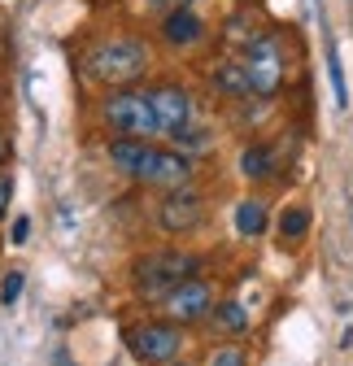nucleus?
Here are the masks:
<instances>
[{"mask_svg":"<svg viewBox=\"0 0 353 366\" xmlns=\"http://www.w3.org/2000/svg\"><path fill=\"white\" fill-rule=\"evenodd\" d=\"M149 101H153V114H157V127L161 135H174L197 122V101L192 92L174 87V83H161V87H149Z\"/></svg>","mask_w":353,"mask_h":366,"instance_id":"obj_7","label":"nucleus"},{"mask_svg":"<svg viewBox=\"0 0 353 366\" xmlns=\"http://www.w3.org/2000/svg\"><path fill=\"white\" fill-rule=\"evenodd\" d=\"M157 14H174V9H192V0H149Z\"/></svg>","mask_w":353,"mask_h":366,"instance_id":"obj_20","label":"nucleus"},{"mask_svg":"<svg viewBox=\"0 0 353 366\" xmlns=\"http://www.w3.org/2000/svg\"><path fill=\"white\" fill-rule=\"evenodd\" d=\"M201 222H205V201H201L197 192L179 188V192H166V197H161V205H157V227H161L166 236H188V232H197Z\"/></svg>","mask_w":353,"mask_h":366,"instance_id":"obj_8","label":"nucleus"},{"mask_svg":"<svg viewBox=\"0 0 353 366\" xmlns=\"http://www.w3.org/2000/svg\"><path fill=\"white\" fill-rule=\"evenodd\" d=\"M22 288H26V280H22L18 270H9V274H5V284H0V305H14V301L22 297Z\"/></svg>","mask_w":353,"mask_h":366,"instance_id":"obj_17","label":"nucleus"},{"mask_svg":"<svg viewBox=\"0 0 353 366\" xmlns=\"http://www.w3.org/2000/svg\"><path fill=\"white\" fill-rule=\"evenodd\" d=\"M209 327L218 336H240V332H249V314L240 301H223V305L209 310Z\"/></svg>","mask_w":353,"mask_h":366,"instance_id":"obj_12","label":"nucleus"},{"mask_svg":"<svg viewBox=\"0 0 353 366\" xmlns=\"http://www.w3.org/2000/svg\"><path fill=\"white\" fill-rule=\"evenodd\" d=\"M214 87L223 92V97H253V87H249V74H244V61H223V66H214Z\"/></svg>","mask_w":353,"mask_h":366,"instance_id":"obj_13","label":"nucleus"},{"mask_svg":"<svg viewBox=\"0 0 353 366\" xmlns=\"http://www.w3.org/2000/svg\"><path fill=\"white\" fill-rule=\"evenodd\" d=\"M109 162L131 174L136 183H149V188H161V192H179L192 183L197 166L188 153L179 149H153L149 140H131V135H122V140H109Z\"/></svg>","mask_w":353,"mask_h":366,"instance_id":"obj_1","label":"nucleus"},{"mask_svg":"<svg viewBox=\"0 0 353 366\" xmlns=\"http://www.w3.org/2000/svg\"><path fill=\"white\" fill-rule=\"evenodd\" d=\"M9 205H14V174L0 170V218L9 214Z\"/></svg>","mask_w":353,"mask_h":366,"instance_id":"obj_19","label":"nucleus"},{"mask_svg":"<svg viewBox=\"0 0 353 366\" xmlns=\"http://www.w3.org/2000/svg\"><path fill=\"white\" fill-rule=\"evenodd\" d=\"M9 157H14V140H9V135H5V131H0V170H5V166H9Z\"/></svg>","mask_w":353,"mask_h":366,"instance_id":"obj_21","label":"nucleus"},{"mask_svg":"<svg viewBox=\"0 0 353 366\" xmlns=\"http://www.w3.org/2000/svg\"><path fill=\"white\" fill-rule=\"evenodd\" d=\"M305 232H310V209H305V205L284 209V218H279V240L284 244H297Z\"/></svg>","mask_w":353,"mask_h":366,"instance_id":"obj_16","label":"nucleus"},{"mask_svg":"<svg viewBox=\"0 0 353 366\" xmlns=\"http://www.w3.org/2000/svg\"><path fill=\"white\" fill-rule=\"evenodd\" d=\"M209 366H249V357H244V349H236V345H223L214 353V362Z\"/></svg>","mask_w":353,"mask_h":366,"instance_id":"obj_18","label":"nucleus"},{"mask_svg":"<svg viewBox=\"0 0 353 366\" xmlns=\"http://www.w3.org/2000/svg\"><path fill=\"white\" fill-rule=\"evenodd\" d=\"M126 349L136 353L144 366H170L179 362V349H184V336H179V323H140L126 332Z\"/></svg>","mask_w":353,"mask_h":366,"instance_id":"obj_5","label":"nucleus"},{"mask_svg":"<svg viewBox=\"0 0 353 366\" xmlns=\"http://www.w3.org/2000/svg\"><path fill=\"white\" fill-rule=\"evenodd\" d=\"M236 232L249 236V240L267 232V205H262V201H240L236 205Z\"/></svg>","mask_w":353,"mask_h":366,"instance_id":"obj_15","label":"nucleus"},{"mask_svg":"<svg viewBox=\"0 0 353 366\" xmlns=\"http://www.w3.org/2000/svg\"><path fill=\"white\" fill-rule=\"evenodd\" d=\"M201 270V262L192 253H179V249H157V253H144L131 266V284H136L140 301H166L184 280Z\"/></svg>","mask_w":353,"mask_h":366,"instance_id":"obj_3","label":"nucleus"},{"mask_svg":"<svg viewBox=\"0 0 353 366\" xmlns=\"http://www.w3.org/2000/svg\"><path fill=\"white\" fill-rule=\"evenodd\" d=\"M205 35V22L192 14V9H174L161 18V39L170 44V49H197Z\"/></svg>","mask_w":353,"mask_h":366,"instance_id":"obj_10","label":"nucleus"},{"mask_svg":"<svg viewBox=\"0 0 353 366\" xmlns=\"http://www.w3.org/2000/svg\"><path fill=\"white\" fill-rule=\"evenodd\" d=\"M170 366H188V362H170Z\"/></svg>","mask_w":353,"mask_h":366,"instance_id":"obj_23","label":"nucleus"},{"mask_svg":"<svg viewBox=\"0 0 353 366\" xmlns=\"http://www.w3.org/2000/svg\"><path fill=\"white\" fill-rule=\"evenodd\" d=\"M101 118L118 135H131V140H153V135H161L149 92H136V87H114L101 105Z\"/></svg>","mask_w":353,"mask_h":366,"instance_id":"obj_4","label":"nucleus"},{"mask_svg":"<svg viewBox=\"0 0 353 366\" xmlns=\"http://www.w3.org/2000/svg\"><path fill=\"white\" fill-rule=\"evenodd\" d=\"M9 236H14V244H22V240L31 236V218H18V222H14V232H9Z\"/></svg>","mask_w":353,"mask_h":366,"instance_id":"obj_22","label":"nucleus"},{"mask_svg":"<svg viewBox=\"0 0 353 366\" xmlns=\"http://www.w3.org/2000/svg\"><path fill=\"white\" fill-rule=\"evenodd\" d=\"M161 305H166V318L179 323V327L184 323H201V318H209V310H214V288H209V280H197L192 274V280H184Z\"/></svg>","mask_w":353,"mask_h":366,"instance_id":"obj_9","label":"nucleus"},{"mask_svg":"<svg viewBox=\"0 0 353 366\" xmlns=\"http://www.w3.org/2000/svg\"><path fill=\"white\" fill-rule=\"evenodd\" d=\"M170 140H174V149H179V153H188V157H197V153H209L214 149V131L209 127H184V131H174L170 135Z\"/></svg>","mask_w":353,"mask_h":366,"instance_id":"obj_14","label":"nucleus"},{"mask_svg":"<svg viewBox=\"0 0 353 366\" xmlns=\"http://www.w3.org/2000/svg\"><path fill=\"white\" fill-rule=\"evenodd\" d=\"M144 70H149V49L136 35L96 39L83 53V74L92 83H105V87H131V83L144 79Z\"/></svg>","mask_w":353,"mask_h":366,"instance_id":"obj_2","label":"nucleus"},{"mask_svg":"<svg viewBox=\"0 0 353 366\" xmlns=\"http://www.w3.org/2000/svg\"><path fill=\"white\" fill-rule=\"evenodd\" d=\"M244 74H249L253 97H275V92H279V83H284V57H279V44L271 35H253L249 39Z\"/></svg>","mask_w":353,"mask_h":366,"instance_id":"obj_6","label":"nucleus"},{"mask_svg":"<svg viewBox=\"0 0 353 366\" xmlns=\"http://www.w3.org/2000/svg\"><path fill=\"white\" fill-rule=\"evenodd\" d=\"M275 170H279V157H275L271 144H249V149L240 153V174L253 179V183H257V179H271Z\"/></svg>","mask_w":353,"mask_h":366,"instance_id":"obj_11","label":"nucleus"}]
</instances>
